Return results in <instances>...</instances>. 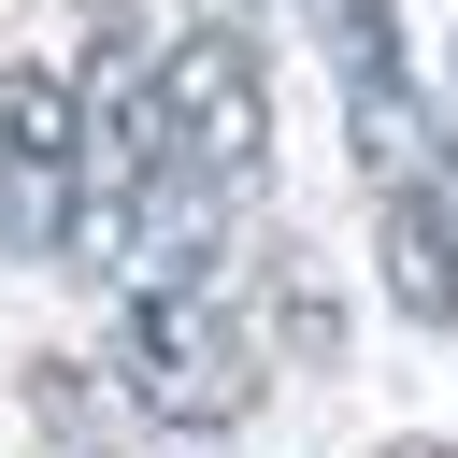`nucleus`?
Segmentation results:
<instances>
[{
  "label": "nucleus",
  "instance_id": "423d86ee",
  "mask_svg": "<svg viewBox=\"0 0 458 458\" xmlns=\"http://www.w3.org/2000/svg\"><path fill=\"white\" fill-rule=\"evenodd\" d=\"M429 114V172H444V200H458V43H444V100H415Z\"/></svg>",
  "mask_w": 458,
  "mask_h": 458
},
{
  "label": "nucleus",
  "instance_id": "0eeeda50",
  "mask_svg": "<svg viewBox=\"0 0 458 458\" xmlns=\"http://www.w3.org/2000/svg\"><path fill=\"white\" fill-rule=\"evenodd\" d=\"M372 458H458V444H444V429H401V444H372Z\"/></svg>",
  "mask_w": 458,
  "mask_h": 458
},
{
  "label": "nucleus",
  "instance_id": "7ed1b4c3",
  "mask_svg": "<svg viewBox=\"0 0 458 458\" xmlns=\"http://www.w3.org/2000/svg\"><path fill=\"white\" fill-rule=\"evenodd\" d=\"M157 129H172V172L200 200H258V172H272V72H258L243 14H200L157 57Z\"/></svg>",
  "mask_w": 458,
  "mask_h": 458
},
{
  "label": "nucleus",
  "instance_id": "39448f33",
  "mask_svg": "<svg viewBox=\"0 0 458 458\" xmlns=\"http://www.w3.org/2000/svg\"><path fill=\"white\" fill-rule=\"evenodd\" d=\"M301 29H315V57H329L344 100L358 86H415L401 72V0H301Z\"/></svg>",
  "mask_w": 458,
  "mask_h": 458
},
{
  "label": "nucleus",
  "instance_id": "20e7f679",
  "mask_svg": "<svg viewBox=\"0 0 458 458\" xmlns=\"http://www.w3.org/2000/svg\"><path fill=\"white\" fill-rule=\"evenodd\" d=\"M72 243V72L14 57L0 72V258Z\"/></svg>",
  "mask_w": 458,
  "mask_h": 458
},
{
  "label": "nucleus",
  "instance_id": "f257e3e1",
  "mask_svg": "<svg viewBox=\"0 0 458 458\" xmlns=\"http://www.w3.org/2000/svg\"><path fill=\"white\" fill-rule=\"evenodd\" d=\"M129 315H114V386L157 415V429H229L243 401H258V329H243V301L215 286V258L200 272H157V286H114Z\"/></svg>",
  "mask_w": 458,
  "mask_h": 458
},
{
  "label": "nucleus",
  "instance_id": "6e6552de",
  "mask_svg": "<svg viewBox=\"0 0 458 458\" xmlns=\"http://www.w3.org/2000/svg\"><path fill=\"white\" fill-rule=\"evenodd\" d=\"M186 14H243V0H186Z\"/></svg>",
  "mask_w": 458,
  "mask_h": 458
},
{
  "label": "nucleus",
  "instance_id": "f03ea898",
  "mask_svg": "<svg viewBox=\"0 0 458 458\" xmlns=\"http://www.w3.org/2000/svg\"><path fill=\"white\" fill-rule=\"evenodd\" d=\"M344 143H358V186H372V258H386L401 329H458V200L429 172L415 86H358L344 100Z\"/></svg>",
  "mask_w": 458,
  "mask_h": 458
}]
</instances>
